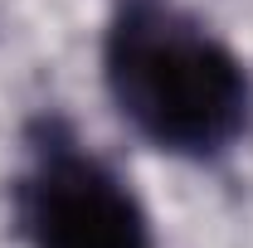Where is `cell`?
Returning a JSON list of instances; mask_svg holds the SVG:
<instances>
[{
  "instance_id": "6da1fadb",
  "label": "cell",
  "mask_w": 253,
  "mask_h": 248,
  "mask_svg": "<svg viewBox=\"0 0 253 248\" xmlns=\"http://www.w3.org/2000/svg\"><path fill=\"white\" fill-rule=\"evenodd\" d=\"M102 59L122 117L161 151L214 156L249 126L253 88L239 54L166 0H126Z\"/></svg>"
},
{
  "instance_id": "7a4b0ae2",
  "label": "cell",
  "mask_w": 253,
  "mask_h": 248,
  "mask_svg": "<svg viewBox=\"0 0 253 248\" xmlns=\"http://www.w3.org/2000/svg\"><path fill=\"white\" fill-rule=\"evenodd\" d=\"M20 229L34 248H151L136 195L73 141L34 146L20 180Z\"/></svg>"
}]
</instances>
